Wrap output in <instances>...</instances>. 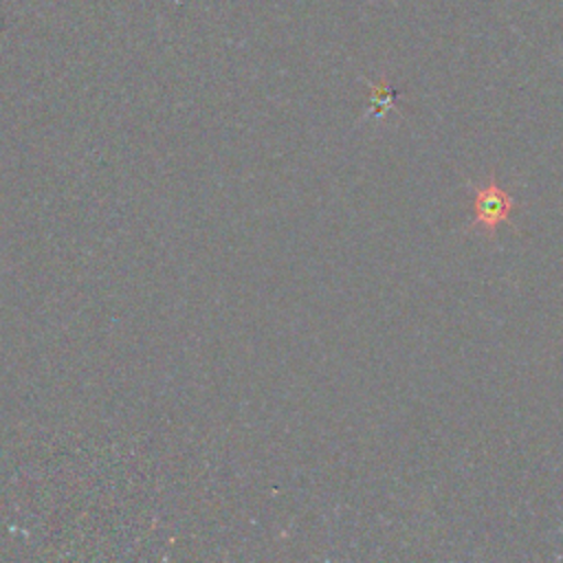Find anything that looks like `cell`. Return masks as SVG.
<instances>
[{"mask_svg": "<svg viewBox=\"0 0 563 563\" xmlns=\"http://www.w3.org/2000/svg\"><path fill=\"white\" fill-rule=\"evenodd\" d=\"M517 207V198L510 196L495 176H488L486 185L475 187L473 211L475 218L468 231H482L486 238H495L499 224H510L512 209Z\"/></svg>", "mask_w": 563, "mask_h": 563, "instance_id": "obj_1", "label": "cell"}]
</instances>
